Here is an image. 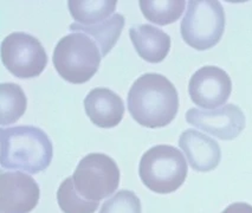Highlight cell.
<instances>
[{
    "instance_id": "cell-1",
    "label": "cell",
    "mask_w": 252,
    "mask_h": 213,
    "mask_svg": "<svg viewBox=\"0 0 252 213\" xmlns=\"http://www.w3.org/2000/svg\"><path fill=\"white\" fill-rule=\"evenodd\" d=\"M127 102L131 118L152 129L171 123L179 110V96L174 84L159 74L140 76L130 87Z\"/></svg>"
},
{
    "instance_id": "cell-2",
    "label": "cell",
    "mask_w": 252,
    "mask_h": 213,
    "mask_svg": "<svg viewBox=\"0 0 252 213\" xmlns=\"http://www.w3.org/2000/svg\"><path fill=\"white\" fill-rule=\"evenodd\" d=\"M54 147L46 133L34 125L1 128L0 163L2 168L36 174L49 167Z\"/></svg>"
},
{
    "instance_id": "cell-3",
    "label": "cell",
    "mask_w": 252,
    "mask_h": 213,
    "mask_svg": "<svg viewBox=\"0 0 252 213\" xmlns=\"http://www.w3.org/2000/svg\"><path fill=\"white\" fill-rule=\"evenodd\" d=\"M102 54L95 40L82 32L63 37L54 50L56 71L69 83L82 84L97 72Z\"/></svg>"
},
{
    "instance_id": "cell-4",
    "label": "cell",
    "mask_w": 252,
    "mask_h": 213,
    "mask_svg": "<svg viewBox=\"0 0 252 213\" xmlns=\"http://www.w3.org/2000/svg\"><path fill=\"white\" fill-rule=\"evenodd\" d=\"M187 172L186 159L173 146H154L140 160V179L155 193L168 194L177 191L186 180Z\"/></svg>"
},
{
    "instance_id": "cell-5",
    "label": "cell",
    "mask_w": 252,
    "mask_h": 213,
    "mask_svg": "<svg viewBox=\"0 0 252 213\" xmlns=\"http://www.w3.org/2000/svg\"><path fill=\"white\" fill-rule=\"evenodd\" d=\"M225 30V12L216 0H191L181 22L180 31L187 45L209 50L219 43Z\"/></svg>"
},
{
    "instance_id": "cell-6",
    "label": "cell",
    "mask_w": 252,
    "mask_h": 213,
    "mask_svg": "<svg viewBox=\"0 0 252 213\" xmlns=\"http://www.w3.org/2000/svg\"><path fill=\"white\" fill-rule=\"evenodd\" d=\"M72 180L76 191L84 199L99 201L113 194L119 187L120 169L110 156L92 153L78 163Z\"/></svg>"
},
{
    "instance_id": "cell-7",
    "label": "cell",
    "mask_w": 252,
    "mask_h": 213,
    "mask_svg": "<svg viewBox=\"0 0 252 213\" xmlns=\"http://www.w3.org/2000/svg\"><path fill=\"white\" fill-rule=\"evenodd\" d=\"M1 61L16 77L33 78L44 71L48 55L36 37L24 32H13L2 40Z\"/></svg>"
},
{
    "instance_id": "cell-8",
    "label": "cell",
    "mask_w": 252,
    "mask_h": 213,
    "mask_svg": "<svg viewBox=\"0 0 252 213\" xmlns=\"http://www.w3.org/2000/svg\"><path fill=\"white\" fill-rule=\"evenodd\" d=\"M186 121L224 141L238 138L246 123L244 113L236 104H226L218 109L207 110L192 108L186 113Z\"/></svg>"
},
{
    "instance_id": "cell-9",
    "label": "cell",
    "mask_w": 252,
    "mask_h": 213,
    "mask_svg": "<svg viewBox=\"0 0 252 213\" xmlns=\"http://www.w3.org/2000/svg\"><path fill=\"white\" fill-rule=\"evenodd\" d=\"M232 91V81L226 71L207 65L195 71L189 80V92L192 102L205 109L222 106Z\"/></svg>"
},
{
    "instance_id": "cell-10",
    "label": "cell",
    "mask_w": 252,
    "mask_h": 213,
    "mask_svg": "<svg viewBox=\"0 0 252 213\" xmlns=\"http://www.w3.org/2000/svg\"><path fill=\"white\" fill-rule=\"evenodd\" d=\"M39 186L20 172L0 173V213H30L39 201Z\"/></svg>"
},
{
    "instance_id": "cell-11",
    "label": "cell",
    "mask_w": 252,
    "mask_h": 213,
    "mask_svg": "<svg viewBox=\"0 0 252 213\" xmlns=\"http://www.w3.org/2000/svg\"><path fill=\"white\" fill-rule=\"evenodd\" d=\"M189 166L197 172H211L218 167L221 159L220 146L212 138L195 129H187L179 138Z\"/></svg>"
},
{
    "instance_id": "cell-12",
    "label": "cell",
    "mask_w": 252,
    "mask_h": 213,
    "mask_svg": "<svg viewBox=\"0 0 252 213\" xmlns=\"http://www.w3.org/2000/svg\"><path fill=\"white\" fill-rule=\"evenodd\" d=\"M83 104L88 118L99 128L116 127L125 115L122 98L108 88L90 90Z\"/></svg>"
},
{
    "instance_id": "cell-13",
    "label": "cell",
    "mask_w": 252,
    "mask_h": 213,
    "mask_svg": "<svg viewBox=\"0 0 252 213\" xmlns=\"http://www.w3.org/2000/svg\"><path fill=\"white\" fill-rule=\"evenodd\" d=\"M129 37L140 57L149 63H160L171 49V37L157 26L142 24L129 29Z\"/></svg>"
},
{
    "instance_id": "cell-14",
    "label": "cell",
    "mask_w": 252,
    "mask_h": 213,
    "mask_svg": "<svg viewBox=\"0 0 252 213\" xmlns=\"http://www.w3.org/2000/svg\"><path fill=\"white\" fill-rule=\"evenodd\" d=\"M125 23L126 18L122 14L114 13L105 22L96 25L86 26L75 23V24L70 25V30L72 32H82V33L93 38L97 43L102 57H104L115 46L120 36H121L123 28H125Z\"/></svg>"
},
{
    "instance_id": "cell-15",
    "label": "cell",
    "mask_w": 252,
    "mask_h": 213,
    "mask_svg": "<svg viewBox=\"0 0 252 213\" xmlns=\"http://www.w3.org/2000/svg\"><path fill=\"white\" fill-rule=\"evenodd\" d=\"M116 0H70V14L78 24L96 25L113 16L116 10Z\"/></svg>"
},
{
    "instance_id": "cell-16",
    "label": "cell",
    "mask_w": 252,
    "mask_h": 213,
    "mask_svg": "<svg viewBox=\"0 0 252 213\" xmlns=\"http://www.w3.org/2000/svg\"><path fill=\"white\" fill-rule=\"evenodd\" d=\"M28 100L24 90L18 84H0V124L17 122L25 114Z\"/></svg>"
},
{
    "instance_id": "cell-17",
    "label": "cell",
    "mask_w": 252,
    "mask_h": 213,
    "mask_svg": "<svg viewBox=\"0 0 252 213\" xmlns=\"http://www.w3.org/2000/svg\"><path fill=\"white\" fill-rule=\"evenodd\" d=\"M139 5L146 19L165 26L180 18L186 2L184 0H140Z\"/></svg>"
},
{
    "instance_id": "cell-18",
    "label": "cell",
    "mask_w": 252,
    "mask_h": 213,
    "mask_svg": "<svg viewBox=\"0 0 252 213\" xmlns=\"http://www.w3.org/2000/svg\"><path fill=\"white\" fill-rule=\"evenodd\" d=\"M57 201L64 213H95L98 201L84 199L76 191L72 178H66L57 191Z\"/></svg>"
},
{
    "instance_id": "cell-19",
    "label": "cell",
    "mask_w": 252,
    "mask_h": 213,
    "mask_svg": "<svg viewBox=\"0 0 252 213\" xmlns=\"http://www.w3.org/2000/svg\"><path fill=\"white\" fill-rule=\"evenodd\" d=\"M141 201L134 192L119 191L109 200L104 201L99 213H141Z\"/></svg>"
},
{
    "instance_id": "cell-20",
    "label": "cell",
    "mask_w": 252,
    "mask_h": 213,
    "mask_svg": "<svg viewBox=\"0 0 252 213\" xmlns=\"http://www.w3.org/2000/svg\"><path fill=\"white\" fill-rule=\"evenodd\" d=\"M221 213H252V206L248 203H233Z\"/></svg>"
}]
</instances>
